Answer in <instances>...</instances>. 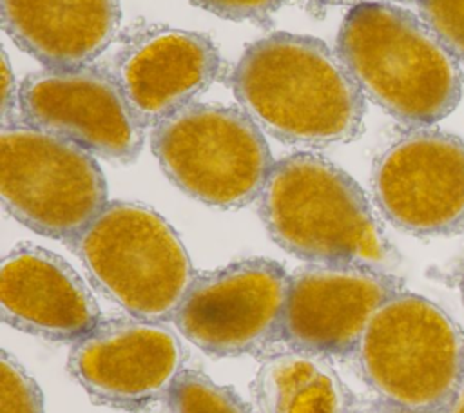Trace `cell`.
Listing matches in <instances>:
<instances>
[{"instance_id": "obj_8", "label": "cell", "mask_w": 464, "mask_h": 413, "mask_svg": "<svg viewBox=\"0 0 464 413\" xmlns=\"http://www.w3.org/2000/svg\"><path fill=\"white\" fill-rule=\"evenodd\" d=\"M288 272L270 259H245L198 274L174 324L214 357L257 353L281 341Z\"/></svg>"}, {"instance_id": "obj_15", "label": "cell", "mask_w": 464, "mask_h": 413, "mask_svg": "<svg viewBox=\"0 0 464 413\" xmlns=\"http://www.w3.org/2000/svg\"><path fill=\"white\" fill-rule=\"evenodd\" d=\"M11 40L45 69L92 63L114 42L120 0H0Z\"/></svg>"}, {"instance_id": "obj_18", "label": "cell", "mask_w": 464, "mask_h": 413, "mask_svg": "<svg viewBox=\"0 0 464 413\" xmlns=\"http://www.w3.org/2000/svg\"><path fill=\"white\" fill-rule=\"evenodd\" d=\"M0 413H45L38 384L7 351L0 357Z\"/></svg>"}, {"instance_id": "obj_21", "label": "cell", "mask_w": 464, "mask_h": 413, "mask_svg": "<svg viewBox=\"0 0 464 413\" xmlns=\"http://www.w3.org/2000/svg\"><path fill=\"white\" fill-rule=\"evenodd\" d=\"M18 103V96H14V76L11 74L7 54H2V120L7 123L11 110Z\"/></svg>"}, {"instance_id": "obj_12", "label": "cell", "mask_w": 464, "mask_h": 413, "mask_svg": "<svg viewBox=\"0 0 464 413\" xmlns=\"http://www.w3.org/2000/svg\"><path fill=\"white\" fill-rule=\"evenodd\" d=\"M399 290L390 272L355 264H306L290 275L281 341L321 357L353 355L372 317Z\"/></svg>"}, {"instance_id": "obj_1", "label": "cell", "mask_w": 464, "mask_h": 413, "mask_svg": "<svg viewBox=\"0 0 464 413\" xmlns=\"http://www.w3.org/2000/svg\"><path fill=\"white\" fill-rule=\"evenodd\" d=\"M232 89L256 125L288 145L352 141L366 112L364 94L339 53L308 34L274 33L250 43Z\"/></svg>"}, {"instance_id": "obj_20", "label": "cell", "mask_w": 464, "mask_h": 413, "mask_svg": "<svg viewBox=\"0 0 464 413\" xmlns=\"http://www.w3.org/2000/svg\"><path fill=\"white\" fill-rule=\"evenodd\" d=\"M194 5L227 20H261L276 13L285 0H188Z\"/></svg>"}, {"instance_id": "obj_7", "label": "cell", "mask_w": 464, "mask_h": 413, "mask_svg": "<svg viewBox=\"0 0 464 413\" xmlns=\"http://www.w3.org/2000/svg\"><path fill=\"white\" fill-rule=\"evenodd\" d=\"M4 208L29 230L76 241L107 206V181L94 154L25 123L0 130Z\"/></svg>"}, {"instance_id": "obj_16", "label": "cell", "mask_w": 464, "mask_h": 413, "mask_svg": "<svg viewBox=\"0 0 464 413\" xmlns=\"http://www.w3.org/2000/svg\"><path fill=\"white\" fill-rule=\"evenodd\" d=\"M252 391L259 413H355L353 399L328 359L301 350L266 357Z\"/></svg>"}, {"instance_id": "obj_10", "label": "cell", "mask_w": 464, "mask_h": 413, "mask_svg": "<svg viewBox=\"0 0 464 413\" xmlns=\"http://www.w3.org/2000/svg\"><path fill=\"white\" fill-rule=\"evenodd\" d=\"M20 121L65 138L116 163H130L143 147V125L111 69L82 65L42 69L18 89Z\"/></svg>"}, {"instance_id": "obj_22", "label": "cell", "mask_w": 464, "mask_h": 413, "mask_svg": "<svg viewBox=\"0 0 464 413\" xmlns=\"http://www.w3.org/2000/svg\"><path fill=\"white\" fill-rule=\"evenodd\" d=\"M444 413H464V380L462 384L459 386L453 400L450 402V406L446 408Z\"/></svg>"}, {"instance_id": "obj_13", "label": "cell", "mask_w": 464, "mask_h": 413, "mask_svg": "<svg viewBox=\"0 0 464 413\" xmlns=\"http://www.w3.org/2000/svg\"><path fill=\"white\" fill-rule=\"evenodd\" d=\"M219 67V51L207 34L150 25L123 40L111 71L140 123L156 127L207 91Z\"/></svg>"}, {"instance_id": "obj_6", "label": "cell", "mask_w": 464, "mask_h": 413, "mask_svg": "<svg viewBox=\"0 0 464 413\" xmlns=\"http://www.w3.org/2000/svg\"><path fill=\"white\" fill-rule=\"evenodd\" d=\"M150 147L181 192L225 210L259 199L274 168L263 130L227 105H187L152 129Z\"/></svg>"}, {"instance_id": "obj_11", "label": "cell", "mask_w": 464, "mask_h": 413, "mask_svg": "<svg viewBox=\"0 0 464 413\" xmlns=\"http://www.w3.org/2000/svg\"><path fill=\"white\" fill-rule=\"evenodd\" d=\"M183 360L179 339L163 322L116 317L72 344L67 368L96 404L143 411L167 400Z\"/></svg>"}, {"instance_id": "obj_19", "label": "cell", "mask_w": 464, "mask_h": 413, "mask_svg": "<svg viewBox=\"0 0 464 413\" xmlns=\"http://www.w3.org/2000/svg\"><path fill=\"white\" fill-rule=\"evenodd\" d=\"M422 22L464 62V0H417Z\"/></svg>"}, {"instance_id": "obj_4", "label": "cell", "mask_w": 464, "mask_h": 413, "mask_svg": "<svg viewBox=\"0 0 464 413\" xmlns=\"http://www.w3.org/2000/svg\"><path fill=\"white\" fill-rule=\"evenodd\" d=\"M71 246L96 290L143 321H174L198 277L178 232L136 201H109Z\"/></svg>"}, {"instance_id": "obj_14", "label": "cell", "mask_w": 464, "mask_h": 413, "mask_svg": "<svg viewBox=\"0 0 464 413\" xmlns=\"http://www.w3.org/2000/svg\"><path fill=\"white\" fill-rule=\"evenodd\" d=\"M0 313L14 330L54 342H78L102 322L78 272L58 254L18 245L0 266Z\"/></svg>"}, {"instance_id": "obj_5", "label": "cell", "mask_w": 464, "mask_h": 413, "mask_svg": "<svg viewBox=\"0 0 464 413\" xmlns=\"http://www.w3.org/2000/svg\"><path fill=\"white\" fill-rule=\"evenodd\" d=\"M353 355L381 402L419 413H444L464 380V330L404 290L377 310Z\"/></svg>"}, {"instance_id": "obj_25", "label": "cell", "mask_w": 464, "mask_h": 413, "mask_svg": "<svg viewBox=\"0 0 464 413\" xmlns=\"http://www.w3.org/2000/svg\"><path fill=\"white\" fill-rule=\"evenodd\" d=\"M459 290H460V297H462V304H464V264L460 270V279H459Z\"/></svg>"}, {"instance_id": "obj_17", "label": "cell", "mask_w": 464, "mask_h": 413, "mask_svg": "<svg viewBox=\"0 0 464 413\" xmlns=\"http://www.w3.org/2000/svg\"><path fill=\"white\" fill-rule=\"evenodd\" d=\"M165 404L167 413H259L236 391L196 370H183Z\"/></svg>"}, {"instance_id": "obj_9", "label": "cell", "mask_w": 464, "mask_h": 413, "mask_svg": "<svg viewBox=\"0 0 464 413\" xmlns=\"http://www.w3.org/2000/svg\"><path fill=\"white\" fill-rule=\"evenodd\" d=\"M373 197L382 216L417 237L464 230V139L417 127L395 139L375 161Z\"/></svg>"}, {"instance_id": "obj_3", "label": "cell", "mask_w": 464, "mask_h": 413, "mask_svg": "<svg viewBox=\"0 0 464 413\" xmlns=\"http://www.w3.org/2000/svg\"><path fill=\"white\" fill-rule=\"evenodd\" d=\"M270 237L310 264H355L390 272L392 248L362 188L341 167L312 152L274 163L259 196Z\"/></svg>"}, {"instance_id": "obj_2", "label": "cell", "mask_w": 464, "mask_h": 413, "mask_svg": "<svg viewBox=\"0 0 464 413\" xmlns=\"http://www.w3.org/2000/svg\"><path fill=\"white\" fill-rule=\"evenodd\" d=\"M337 53L362 94L408 127L437 123L462 98L459 60L422 18L399 5H353L341 24Z\"/></svg>"}, {"instance_id": "obj_24", "label": "cell", "mask_w": 464, "mask_h": 413, "mask_svg": "<svg viewBox=\"0 0 464 413\" xmlns=\"http://www.w3.org/2000/svg\"><path fill=\"white\" fill-rule=\"evenodd\" d=\"M312 2L324 4V5H357V4L366 2V0H312Z\"/></svg>"}, {"instance_id": "obj_23", "label": "cell", "mask_w": 464, "mask_h": 413, "mask_svg": "<svg viewBox=\"0 0 464 413\" xmlns=\"http://www.w3.org/2000/svg\"><path fill=\"white\" fill-rule=\"evenodd\" d=\"M377 413H419V411H411V409H404V408H397V406H392V404H384V402H381V404H379Z\"/></svg>"}]
</instances>
